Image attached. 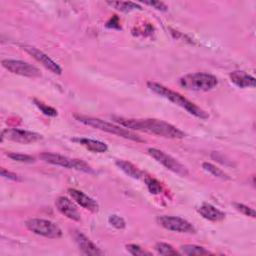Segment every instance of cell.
<instances>
[{"mask_svg": "<svg viewBox=\"0 0 256 256\" xmlns=\"http://www.w3.org/2000/svg\"><path fill=\"white\" fill-rule=\"evenodd\" d=\"M113 120L129 130H137L169 139H182L185 133L176 126L159 119L125 118L114 116Z\"/></svg>", "mask_w": 256, "mask_h": 256, "instance_id": "cell-1", "label": "cell"}, {"mask_svg": "<svg viewBox=\"0 0 256 256\" xmlns=\"http://www.w3.org/2000/svg\"><path fill=\"white\" fill-rule=\"evenodd\" d=\"M147 87L152 92H154L155 94H157V95L169 100L170 102L178 105L179 107L186 110L189 114H191V115H193L197 118L207 119L209 117L208 113L206 111H204L202 108H200L199 106H197L195 103L191 102L190 100L185 98L180 93H178L176 91H173V90L165 87L162 84H159V83L153 82V81H148L147 82Z\"/></svg>", "mask_w": 256, "mask_h": 256, "instance_id": "cell-2", "label": "cell"}, {"mask_svg": "<svg viewBox=\"0 0 256 256\" xmlns=\"http://www.w3.org/2000/svg\"><path fill=\"white\" fill-rule=\"evenodd\" d=\"M74 117L80 123L90 126V127H93L95 129H99L101 131H104V132H107L110 134H114L116 136H119V137H122L125 139H129V140H132L135 142H144L145 141L143 138H141V136L137 135L133 131H131L121 125L119 126V125H116V124H113L110 122H106L99 118L80 115V114H75Z\"/></svg>", "mask_w": 256, "mask_h": 256, "instance_id": "cell-3", "label": "cell"}, {"mask_svg": "<svg viewBox=\"0 0 256 256\" xmlns=\"http://www.w3.org/2000/svg\"><path fill=\"white\" fill-rule=\"evenodd\" d=\"M179 84L190 91H209L217 86L218 79L209 73L196 72L182 76L179 79Z\"/></svg>", "mask_w": 256, "mask_h": 256, "instance_id": "cell-4", "label": "cell"}, {"mask_svg": "<svg viewBox=\"0 0 256 256\" xmlns=\"http://www.w3.org/2000/svg\"><path fill=\"white\" fill-rule=\"evenodd\" d=\"M40 159L43 160L46 163L56 165V166H61L67 169H74L77 171L85 172L88 174H93L94 170L93 168L86 163L85 161L81 159H76V158H70L61 154L57 153H50V152H43L40 154Z\"/></svg>", "mask_w": 256, "mask_h": 256, "instance_id": "cell-5", "label": "cell"}, {"mask_svg": "<svg viewBox=\"0 0 256 256\" xmlns=\"http://www.w3.org/2000/svg\"><path fill=\"white\" fill-rule=\"evenodd\" d=\"M26 228L36 235H40L50 239H57L62 236V230L60 227L47 219L31 218L25 222Z\"/></svg>", "mask_w": 256, "mask_h": 256, "instance_id": "cell-6", "label": "cell"}, {"mask_svg": "<svg viewBox=\"0 0 256 256\" xmlns=\"http://www.w3.org/2000/svg\"><path fill=\"white\" fill-rule=\"evenodd\" d=\"M147 151H148V154L153 159H155L158 163L162 164L165 168L172 171L173 173L178 174L180 176H187L188 175V173H189L188 169L182 163H180L177 159L172 157L171 155L165 153L162 150H159V149L153 148V147L148 148Z\"/></svg>", "mask_w": 256, "mask_h": 256, "instance_id": "cell-7", "label": "cell"}, {"mask_svg": "<svg viewBox=\"0 0 256 256\" xmlns=\"http://www.w3.org/2000/svg\"><path fill=\"white\" fill-rule=\"evenodd\" d=\"M156 221L160 226H162L163 228L169 231H174L178 233H189V234L196 232V228L192 223L178 216L162 215L157 217Z\"/></svg>", "mask_w": 256, "mask_h": 256, "instance_id": "cell-8", "label": "cell"}, {"mask_svg": "<svg viewBox=\"0 0 256 256\" xmlns=\"http://www.w3.org/2000/svg\"><path fill=\"white\" fill-rule=\"evenodd\" d=\"M43 139V136L37 132L23 130L18 128H7L1 133V140H9L16 143L30 144L35 143Z\"/></svg>", "mask_w": 256, "mask_h": 256, "instance_id": "cell-9", "label": "cell"}, {"mask_svg": "<svg viewBox=\"0 0 256 256\" xmlns=\"http://www.w3.org/2000/svg\"><path fill=\"white\" fill-rule=\"evenodd\" d=\"M1 63L6 70H8L13 74H17V75H21L29 78H36L41 76L40 70L36 66L22 60L4 59L2 60Z\"/></svg>", "mask_w": 256, "mask_h": 256, "instance_id": "cell-10", "label": "cell"}, {"mask_svg": "<svg viewBox=\"0 0 256 256\" xmlns=\"http://www.w3.org/2000/svg\"><path fill=\"white\" fill-rule=\"evenodd\" d=\"M21 47L24 51H26L29 55H31L37 62L41 63V65H43L46 69H48L52 73L57 75H60L62 73V68L55 61H53L47 54H45L38 48L31 45H22Z\"/></svg>", "mask_w": 256, "mask_h": 256, "instance_id": "cell-11", "label": "cell"}, {"mask_svg": "<svg viewBox=\"0 0 256 256\" xmlns=\"http://www.w3.org/2000/svg\"><path fill=\"white\" fill-rule=\"evenodd\" d=\"M55 206L57 210L64 215L65 217L74 220V221H80L81 215L78 211L76 205L67 197L60 196L55 200Z\"/></svg>", "mask_w": 256, "mask_h": 256, "instance_id": "cell-12", "label": "cell"}, {"mask_svg": "<svg viewBox=\"0 0 256 256\" xmlns=\"http://www.w3.org/2000/svg\"><path fill=\"white\" fill-rule=\"evenodd\" d=\"M74 240L81 250V252L85 255H91V256H98V255H103L104 252L98 248L87 236H85L82 232L80 231H75L74 233Z\"/></svg>", "mask_w": 256, "mask_h": 256, "instance_id": "cell-13", "label": "cell"}, {"mask_svg": "<svg viewBox=\"0 0 256 256\" xmlns=\"http://www.w3.org/2000/svg\"><path fill=\"white\" fill-rule=\"evenodd\" d=\"M68 193H69L70 197L84 209H87L93 213L99 211L98 203L93 198L86 195L84 192L74 189V188H69Z\"/></svg>", "mask_w": 256, "mask_h": 256, "instance_id": "cell-14", "label": "cell"}, {"mask_svg": "<svg viewBox=\"0 0 256 256\" xmlns=\"http://www.w3.org/2000/svg\"><path fill=\"white\" fill-rule=\"evenodd\" d=\"M229 78L230 81L239 88H254L256 85L255 78L244 71H233L229 74Z\"/></svg>", "mask_w": 256, "mask_h": 256, "instance_id": "cell-15", "label": "cell"}, {"mask_svg": "<svg viewBox=\"0 0 256 256\" xmlns=\"http://www.w3.org/2000/svg\"><path fill=\"white\" fill-rule=\"evenodd\" d=\"M198 213L206 220H209L211 222H220L224 220L225 213L221 211L220 209L216 208L215 206L209 204V203H203L198 208Z\"/></svg>", "mask_w": 256, "mask_h": 256, "instance_id": "cell-16", "label": "cell"}, {"mask_svg": "<svg viewBox=\"0 0 256 256\" xmlns=\"http://www.w3.org/2000/svg\"><path fill=\"white\" fill-rule=\"evenodd\" d=\"M72 141L82 145L83 147H85L86 149L94 153H105L108 150L107 144L99 140H94V139L85 138V137H76V138H73Z\"/></svg>", "mask_w": 256, "mask_h": 256, "instance_id": "cell-17", "label": "cell"}, {"mask_svg": "<svg viewBox=\"0 0 256 256\" xmlns=\"http://www.w3.org/2000/svg\"><path fill=\"white\" fill-rule=\"evenodd\" d=\"M115 164L120 170H122L126 175L130 176L131 178H134V179H142L143 178L144 179V177H145L144 173L138 167H136L134 164H132L129 161L116 160Z\"/></svg>", "mask_w": 256, "mask_h": 256, "instance_id": "cell-18", "label": "cell"}, {"mask_svg": "<svg viewBox=\"0 0 256 256\" xmlns=\"http://www.w3.org/2000/svg\"><path fill=\"white\" fill-rule=\"evenodd\" d=\"M179 253L183 255H188V256H193V255H198V256H203V255H209L211 254L210 251H208L206 248L194 244H184L181 245L179 248Z\"/></svg>", "mask_w": 256, "mask_h": 256, "instance_id": "cell-19", "label": "cell"}, {"mask_svg": "<svg viewBox=\"0 0 256 256\" xmlns=\"http://www.w3.org/2000/svg\"><path fill=\"white\" fill-rule=\"evenodd\" d=\"M107 4L116 10L122 12H130L133 10H142L143 8L138 4L131 1H107Z\"/></svg>", "mask_w": 256, "mask_h": 256, "instance_id": "cell-20", "label": "cell"}, {"mask_svg": "<svg viewBox=\"0 0 256 256\" xmlns=\"http://www.w3.org/2000/svg\"><path fill=\"white\" fill-rule=\"evenodd\" d=\"M202 168L205 171H207L208 173H210L211 175H213V176H215L217 178H220V179H223V180H228L230 178L227 173H225L222 169H220L219 167H217L216 165H214L212 163L204 162L202 164Z\"/></svg>", "mask_w": 256, "mask_h": 256, "instance_id": "cell-21", "label": "cell"}, {"mask_svg": "<svg viewBox=\"0 0 256 256\" xmlns=\"http://www.w3.org/2000/svg\"><path fill=\"white\" fill-rule=\"evenodd\" d=\"M156 252L160 255H165V256H169V255H179L180 253L178 251H176L172 245L165 243V242H157L154 246Z\"/></svg>", "mask_w": 256, "mask_h": 256, "instance_id": "cell-22", "label": "cell"}, {"mask_svg": "<svg viewBox=\"0 0 256 256\" xmlns=\"http://www.w3.org/2000/svg\"><path fill=\"white\" fill-rule=\"evenodd\" d=\"M144 182H145L149 192L152 193V194H160L163 191V187H162L161 183L153 177L145 176L144 177Z\"/></svg>", "mask_w": 256, "mask_h": 256, "instance_id": "cell-23", "label": "cell"}, {"mask_svg": "<svg viewBox=\"0 0 256 256\" xmlns=\"http://www.w3.org/2000/svg\"><path fill=\"white\" fill-rule=\"evenodd\" d=\"M33 102L34 104L37 106V108L45 115L47 116H50V117H55L57 116V110L45 103H43L42 101L38 100V99H33Z\"/></svg>", "mask_w": 256, "mask_h": 256, "instance_id": "cell-24", "label": "cell"}, {"mask_svg": "<svg viewBox=\"0 0 256 256\" xmlns=\"http://www.w3.org/2000/svg\"><path fill=\"white\" fill-rule=\"evenodd\" d=\"M7 156L17 162H22V163H32L35 162V158L31 155L27 154H21V153H16V152H10L7 153Z\"/></svg>", "mask_w": 256, "mask_h": 256, "instance_id": "cell-25", "label": "cell"}, {"mask_svg": "<svg viewBox=\"0 0 256 256\" xmlns=\"http://www.w3.org/2000/svg\"><path fill=\"white\" fill-rule=\"evenodd\" d=\"M233 205H234V208L238 212L242 213L243 215H245L247 217H251V218H255L256 217L255 210L253 208H251V207H249V206H247L245 204H242V203H234Z\"/></svg>", "mask_w": 256, "mask_h": 256, "instance_id": "cell-26", "label": "cell"}, {"mask_svg": "<svg viewBox=\"0 0 256 256\" xmlns=\"http://www.w3.org/2000/svg\"><path fill=\"white\" fill-rule=\"evenodd\" d=\"M126 250L131 255H134V256H145V255L150 256L151 255L150 252L144 250L142 247H140L137 244H128V245H126Z\"/></svg>", "mask_w": 256, "mask_h": 256, "instance_id": "cell-27", "label": "cell"}, {"mask_svg": "<svg viewBox=\"0 0 256 256\" xmlns=\"http://www.w3.org/2000/svg\"><path fill=\"white\" fill-rule=\"evenodd\" d=\"M108 222H109L110 225H112L116 229H124L126 227L125 220L122 217H120V216H118L116 214L110 215L108 217Z\"/></svg>", "mask_w": 256, "mask_h": 256, "instance_id": "cell-28", "label": "cell"}, {"mask_svg": "<svg viewBox=\"0 0 256 256\" xmlns=\"http://www.w3.org/2000/svg\"><path fill=\"white\" fill-rule=\"evenodd\" d=\"M145 5H149V6H152L153 8L159 10V11H167L168 7L165 3L161 2V1H144L143 2Z\"/></svg>", "mask_w": 256, "mask_h": 256, "instance_id": "cell-29", "label": "cell"}, {"mask_svg": "<svg viewBox=\"0 0 256 256\" xmlns=\"http://www.w3.org/2000/svg\"><path fill=\"white\" fill-rule=\"evenodd\" d=\"M0 173H1V176H3L4 178H7L9 180H13V181H19L20 180L19 176L16 173L11 172L9 170H6L5 168H1V172Z\"/></svg>", "mask_w": 256, "mask_h": 256, "instance_id": "cell-30", "label": "cell"}, {"mask_svg": "<svg viewBox=\"0 0 256 256\" xmlns=\"http://www.w3.org/2000/svg\"><path fill=\"white\" fill-rule=\"evenodd\" d=\"M106 27L108 28H113V29H121V26H120V22H119V18L114 15L110 18V20L106 23Z\"/></svg>", "mask_w": 256, "mask_h": 256, "instance_id": "cell-31", "label": "cell"}]
</instances>
